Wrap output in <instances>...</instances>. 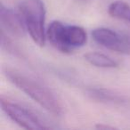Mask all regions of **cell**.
Returning a JSON list of instances; mask_svg holds the SVG:
<instances>
[{
    "label": "cell",
    "instance_id": "7",
    "mask_svg": "<svg viewBox=\"0 0 130 130\" xmlns=\"http://www.w3.org/2000/svg\"><path fill=\"white\" fill-rule=\"evenodd\" d=\"M87 95L90 96L92 99L101 103H112V104H121L126 103L125 97L114 94L106 89L90 88L87 90Z\"/></svg>",
    "mask_w": 130,
    "mask_h": 130
},
{
    "label": "cell",
    "instance_id": "4",
    "mask_svg": "<svg viewBox=\"0 0 130 130\" xmlns=\"http://www.w3.org/2000/svg\"><path fill=\"white\" fill-rule=\"evenodd\" d=\"M1 107L4 112L16 124L26 129L43 130L50 129L51 126L47 125L41 118H39L33 110L16 103L8 98L1 97Z\"/></svg>",
    "mask_w": 130,
    "mask_h": 130
},
{
    "label": "cell",
    "instance_id": "2",
    "mask_svg": "<svg viewBox=\"0 0 130 130\" xmlns=\"http://www.w3.org/2000/svg\"><path fill=\"white\" fill-rule=\"evenodd\" d=\"M46 38L54 48L69 54L87 43V35L80 26L66 25L59 21H54L48 26Z\"/></svg>",
    "mask_w": 130,
    "mask_h": 130
},
{
    "label": "cell",
    "instance_id": "5",
    "mask_svg": "<svg viewBox=\"0 0 130 130\" xmlns=\"http://www.w3.org/2000/svg\"><path fill=\"white\" fill-rule=\"evenodd\" d=\"M94 40L100 45L114 52L130 54V36L108 28H97L92 32Z\"/></svg>",
    "mask_w": 130,
    "mask_h": 130
},
{
    "label": "cell",
    "instance_id": "1",
    "mask_svg": "<svg viewBox=\"0 0 130 130\" xmlns=\"http://www.w3.org/2000/svg\"><path fill=\"white\" fill-rule=\"evenodd\" d=\"M4 72L12 84L25 93L45 110L54 116H61L62 114V106L59 99L51 89L41 82L10 68H6Z\"/></svg>",
    "mask_w": 130,
    "mask_h": 130
},
{
    "label": "cell",
    "instance_id": "3",
    "mask_svg": "<svg viewBox=\"0 0 130 130\" xmlns=\"http://www.w3.org/2000/svg\"><path fill=\"white\" fill-rule=\"evenodd\" d=\"M20 15L26 29L36 45L44 46L46 32L45 30V7L42 0H21Z\"/></svg>",
    "mask_w": 130,
    "mask_h": 130
},
{
    "label": "cell",
    "instance_id": "8",
    "mask_svg": "<svg viewBox=\"0 0 130 130\" xmlns=\"http://www.w3.org/2000/svg\"><path fill=\"white\" fill-rule=\"evenodd\" d=\"M86 61L93 66L104 69H112L119 66V62L110 56L98 52H90L84 55Z\"/></svg>",
    "mask_w": 130,
    "mask_h": 130
},
{
    "label": "cell",
    "instance_id": "6",
    "mask_svg": "<svg viewBox=\"0 0 130 130\" xmlns=\"http://www.w3.org/2000/svg\"><path fill=\"white\" fill-rule=\"evenodd\" d=\"M0 24L1 30L15 38H23L26 34V27L22 16L12 9L1 4L0 6Z\"/></svg>",
    "mask_w": 130,
    "mask_h": 130
},
{
    "label": "cell",
    "instance_id": "9",
    "mask_svg": "<svg viewBox=\"0 0 130 130\" xmlns=\"http://www.w3.org/2000/svg\"><path fill=\"white\" fill-rule=\"evenodd\" d=\"M108 13L111 17L130 22V6L122 1H115L108 7Z\"/></svg>",
    "mask_w": 130,
    "mask_h": 130
},
{
    "label": "cell",
    "instance_id": "10",
    "mask_svg": "<svg viewBox=\"0 0 130 130\" xmlns=\"http://www.w3.org/2000/svg\"><path fill=\"white\" fill-rule=\"evenodd\" d=\"M96 127L99 128V129H114V126H106V125H102L99 124L96 126Z\"/></svg>",
    "mask_w": 130,
    "mask_h": 130
}]
</instances>
